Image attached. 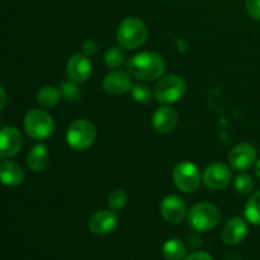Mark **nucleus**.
Segmentation results:
<instances>
[{
    "label": "nucleus",
    "mask_w": 260,
    "mask_h": 260,
    "mask_svg": "<svg viewBox=\"0 0 260 260\" xmlns=\"http://www.w3.org/2000/svg\"><path fill=\"white\" fill-rule=\"evenodd\" d=\"M184 80L178 75H167L155 86V98L161 104L177 103L185 94Z\"/></svg>",
    "instance_id": "nucleus-6"
},
{
    "label": "nucleus",
    "mask_w": 260,
    "mask_h": 260,
    "mask_svg": "<svg viewBox=\"0 0 260 260\" xmlns=\"http://www.w3.org/2000/svg\"><path fill=\"white\" fill-rule=\"evenodd\" d=\"M184 260H213L212 256L210 255L206 251H196V253H192L190 255L185 256Z\"/></svg>",
    "instance_id": "nucleus-29"
},
{
    "label": "nucleus",
    "mask_w": 260,
    "mask_h": 260,
    "mask_svg": "<svg viewBox=\"0 0 260 260\" xmlns=\"http://www.w3.org/2000/svg\"><path fill=\"white\" fill-rule=\"evenodd\" d=\"M96 137V129L88 119H76L69 126L66 132L68 145L75 151H84L93 145Z\"/></svg>",
    "instance_id": "nucleus-5"
},
{
    "label": "nucleus",
    "mask_w": 260,
    "mask_h": 260,
    "mask_svg": "<svg viewBox=\"0 0 260 260\" xmlns=\"http://www.w3.org/2000/svg\"><path fill=\"white\" fill-rule=\"evenodd\" d=\"M244 216L253 225H260V190L253 193L245 203Z\"/></svg>",
    "instance_id": "nucleus-21"
},
{
    "label": "nucleus",
    "mask_w": 260,
    "mask_h": 260,
    "mask_svg": "<svg viewBox=\"0 0 260 260\" xmlns=\"http://www.w3.org/2000/svg\"><path fill=\"white\" fill-rule=\"evenodd\" d=\"M248 235V225L240 217H233L226 221L221 230V239L228 245L240 244Z\"/></svg>",
    "instance_id": "nucleus-14"
},
{
    "label": "nucleus",
    "mask_w": 260,
    "mask_h": 260,
    "mask_svg": "<svg viewBox=\"0 0 260 260\" xmlns=\"http://www.w3.org/2000/svg\"><path fill=\"white\" fill-rule=\"evenodd\" d=\"M160 212L167 222L179 223L187 216V206L182 198L175 194H170L162 200Z\"/></svg>",
    "instance_id": "nucleus-11"
},
{
    "label": "nucleus",
    "mask_w": 260,
    "mask_h": 260,
    "mask_svg": "<svg viewBox=\"0 0 260 260\" xmlns=\"http://www.w3.org/2000/svg\"><path fill=\"white\" fill-rule=\"evenodd\" d=\"M104 61H106L107 66L111 69H116L118 66H121V63L124 61V53L122 51L121 46L117 47H111L107 50L106 55H104Z\"/></svg>",
    "instance_id": "nucleus-22"
},
{
    "label": "nucleus",
    "mask_w": 260,
    "mask_h": 260,
    "mask_svg": "<svg viewBox=\"0 0 260 260\" xmlns=\"http://www.w3.org/2000/svg\"><path fill=\"white\" fill-rule=\"evenodd\" d=\"M62 91L55 86H43L37 94V102L43 108H52L60 102Z\"/></svg>",
    "instance_id": "nucleus-19"
},
{
    "label": "nucleus",
    "mask_w": 260,
    "mask_h": 260,
    "mask_svg": "<svg viewBox=\"0 0 260 260\" xmlns=\"http://www.w3.org/2000/svg\"><path fill=\"white\" fill-rule=\"evenodd\" d=\"M66 74H68L70 81H74L76 84L84 83L91 75L90 60L83 53L71 56L66 63Z\"/></svg>",
    "instance_id": "nucleus-13"
},
{
    "label": "nucleus",
    "mask_w": 260,
    "mask_h": 260,
    "mask_svg": "<svg viewBox=\"0 0 260 260\" xmlns=\"http://www.w3.org/2000/svg\"><path fill=\"white\" fill-rule=\"evenodd\" d=\"M118 221V216L114 213V211L102 210L89 218L88 226L89 230L95 235H108L116 230Z\"/></svg>",
    "instance_id": "nucleus-10"
},
{
    "label": "nucleus",
    "mask_w": 260,
    "mask_h": 260,
    "mask_svg": "<svg viewBox=\"0 0 260 260\" xmlns=\"http://www.w3.org/2000/svg\"><path fill=\"white\" fill-rule=\"evenodd\" d=\"M23 124L28 136L36 141L48 139L55 129L52 116L43 109H30L25 114Z\"/></svg>",
    "instance_id": "nucleus-4"
},
{
    "label": "nucleus",
    "mask_w": 260,
    "mask_h": 260,
    "mask_svg": "<svg viewBox=\"0 0 260 260\" xmlns=\"http://www.w3.org/2000/svg\"><path fill=\"white\" fill-rule=\"evenodd\" d=\"M23 146V136L15 127L8 126L0 129V157H12Z\"/></svg>",
    "instance_id": "nucleus-12"
},
{
    "label": "nucleus",
    "mask_w": 260,
    "mask_h": 260,
    "mask_svg": "<svg viewBox=\"0 0 260 260\" xmlns=\"http://www.w3.org/2000/svg\"><path fill=\"white\" fill-rule=\"evenodd\" d=\"M50 162V154L45 145H36L27 155V165L32 172L40 173L47 168Z\"/></svg>",
    "instance_id": "nucleus-18"
},
{
    "label": "nucleus",
    "mask_w": 260,
    "mask_h": 260,
    "mask_svg": "<svg viewBox=\"0 0 260 260\" xmlns=\"http://www.w3.org/2000/svg\"><path fill=\"white\" fill-rule=\"evenodd\" d=\"M131 76L126 71H111L103 80V89L111 95H122L131 90Z\"/></svg>",
    "instance_id": "nucleus-15"
},
{
    "label": "nucleus",
    "mask_w": 260,
    "mask_h": 260,
    "mask_svg": "<svg viewBox=\"0 0 260 260\" xmlns=\"http://www.w3.org/2000/svg\"><path fill=\"white\" fill-rule=\"evenodd\" d=\"M173 180L179 190L193 193L201 185V173L198 168L190 161L179 162L173 170Z\"/></svg>",
    "instance_id": "nucleus-7"
},
{
    "label": "nucleus",
    "mask_w": 260,
    "mask_h": 260,
    "mask_svg": "<svg viewBox=\"0 0 260 260\" xmlns=\"http://www.w3.org/2000/svg\"><path fill=\"white\" fill-rule=\"evenodd\" d=\"M96 43L94 42L93 40H88L83 43V47H81V51H83V55H85L86 57L94 55L96 52Z\"/></svg>",
    "instance_id": "nucleus-28"
},
{
    "label": "nucleus",
    "mask_w": 260,
    "mask_h": 260,
    "mask_svg": "<svg viewBox=\"0 0 260 260\" xmlns=\"http://www.w3.org/2000/svg\"><path fill=\"white\" fill-rule=\"evenodd\" d=\"M24 180V172L14 161L3 160L0 161V183L7 187H17Z\"/></svg>",
    "instance_id": "nucleus-17"
},
{
    "label": "nucleus",
    "mask_w": 260,
    "mask_h": 260,
    "mask_svg": "<svg viewBox=\"0 0 260 260\" xmlns=\"http://www.w3.org/2000/svg\"><path fill=\"white\" fill-rule=\"evenodd\" d=\"M231 182V169L222 162H215L206 168L203 173V183L212 190H220L228 187Z\"/></svg>",
    "instance_id": "nucleus-9"
},
{
    "label": "nucleus",
    "mask_w": 260,
    "mask_h": 260,
    "mask_svg": "<svg viewBox=\"0 0 260 260\" xmlns=\"http://www.w3.org/2000/svg\"><path fill=\"white\" fill-rule=\"evenodd\" d=\"M256 160V150L250 144H239L229 152V164L236 172L250 169Z\"/></svg>",
    "instance_id": "nucleus-8"
},
{
    "label": "nucleus",
    "mask_w": 260,
    "mask_h": 260,
    "mask_svg": "<svg viewBox=\"0 0 260 260\" xmlns=\"http://www.w3.org/2000/svg\"><path fill=\"white\" fill-rule=\"evenodd\" d=\"M178 114L170 107H160L152 116V126L159 134H169L177 124Z\"/></svg>",
    "instance_id": "nucleus-16"
},
{
    "label": "nucleus",
    "mask_w": 260,
    "mask_h": 260,
    "mask_svg": "<svg viewBox=\"0 0 260 260\" xmlns=\"http://www.w3.org/2000/svg\"><path fill=\"white\" fill-rule=\"evenodd\" d=\"M128 71L139 80L151 81L159 79L164 74L165 61L155 52H140L127 63Z\"/></svg>",
    "instance_id": "nucleus-1"
},
{
    "label": "nucleus",
    "mask_w": 260,
    "mask_h": 260,
    "mask_svg": "<svg viewBox=\"0 0 260 260\" xmlns=\"http://www.w3.org/2000/svg\"><path fill=\"white\" fill-rule=\"evenodd\" d=\"M76 83L74 81H69V83H63L62 85V94L66 96L68 99H74L76 95H78V88L75 85Z\"/></svg>",
    "instance_id": "nucleus-27"
},
{
    "label": "nucleus",
    "mask_w": 260,
    "mask_h": 260,
    "mask_svg": "<svg viewBox=\"0 0 260 260\" xmlns=\"http://www.w3.org/2000/svg\"><path fill=\"white\" fill-rule=\"evenodd\" d=\"M255 174L258 175V178L260 179V159L256 161V164H255Z\"/></svg>",
    "instance_id": "nucleus-31"
},
{
    "label": "nucleus",
    "mask_w": 260,
    "mask_h": 260,
    "mask_svg": "<svg viewBox=\"0 0 260 260\" xmlns=\"http://www.w3.org/2000/svg\"><path fill=\"white\" fill-rule=\"evenodd\" d=\"M131 95L135 102L145 104L149 103L150 99H151V90L145 84H136L131 88Z\"/></svg>",
    "instance_id": "nucleus-24"
},
{
    "label": "nucleus",
    "mask_w": 260,
    "mask_h": 260,
    "mask_svg": "<svg viewBox=\"0 0 260 260\" xmlns=\"http://www.w3.org/2000/svg\"><path fill=\"white\" fill-rule=\"evenodd\" d=\"M245 7L250 17L260 20V0H245Z\"/></svg>",
    "instance_id": "nucleus-26"
},
{
    "label": "nucleus",
    "mask_w": 260,
    "mask_h": 260,
    "mask_svg": "<svg viewBox=\"0 0 260 260\" xmlns=\"http://www.w3.org/2000/svg\"><path fill=\"white\" fill-rule=\"evenodd\" d=\"M162 254L168 260H184L187 248L179 239H169L162 245Z\"/></svg>",
    "instance_id": "nucleus-20"
},
{
    "label": "nucleus",
    "mask_w": 260,
    "mask_h": 260,
    "mask_svg": "<svg viewBox=\"0 0 260 260\" xmlns=\"http://www.w3.org/2000/svg\"><path fill=\"white\" fill-rule=\"evenodd\" d=\"M234 185H235V189L238 190V193H240V194L243 196H246V194H250L251 190H253L254 180L250 175L243 173V174H240L239 177H236L235 182H234Z\"/></svg>",
    "instance_id": "nucleus-23"
},
{
    "label": "nucleus",
    "mask_w": 260,
    "mask_h": 260,
    "mask_svg": "<svg viewBox=\"0 0 260 260\" xmlns=\"http://www.w3.org/2000/svg\"><path fill=\"white\" fill-rule=\"evenodd\" d=\"M147 40V28L141 19L128 17L121 22L117 29V42L124 50H136Z\"/></svg>",
    "instance_id": "nucleus-2"
},
{
    "label": "nucleus",
    "mask_w": 260,
    "mask_h": 260,
    "mask_svg": "<svg viewBox=\"0 0 260 260\" xmlns=\"http://www.w3.org/2000/svg\"><path fill=\"white\" fill-rule=\"evenodd\" d=\"M5 104H7V91H5V89L0 85V111L4 108Z\"/></svg>",
    "instance_id": "nucleus-30"
},
{
    "label": "nucleus",
    "mask_w": 260,
    "mask_h": 260,
    "mask_svg": "<svg viewBox=\"0 0 260 260\" xmlns=\"http://www.w3.org/2000/svg\"><path fill=\"white\" fill-rule=\"evenodd\" d=\"M127 194L123 189H116L111 193L108 200V205L112 211H119L126 206Z\"/></svg>",
    "instance_id": "nucleus-25"
},
{
    "label": "nucleus",
    "mask_w": 260,
    "mask_h": 260,
    "mask_svg": "<svg viewBox=\"0 0 260 260\" xmlns=\"http://www.w3.org/2000/svg\"><path fill=\"white\" fill-rule=\"evenodd\" d=\"M188 225L196 231H208L218 225L221 212L215 205L210 202L196 203L187 215Z\"/></svg>",
    "instance_id": "nucleus-3"
}]
</instances>
